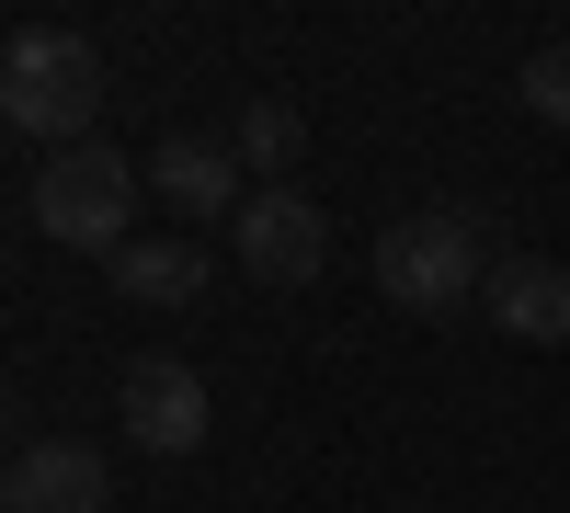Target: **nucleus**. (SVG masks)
<instances>
[{"label": "nucleus", "instance_id": "1", "mask_svg": "<svg viewBox=\"0 0 570 513\" xmlns=\"http://www.w3.org/2000/svg\"><path fill=\"white\" fill-rule=\"evenodd\" d=\"M91 115H104V46L69 34V23H23L0 46V126L12 137H46V160L80 149Z\"/></svg>", "mask_w": 570, "mask_h": 513}, {"label": "nucleus", "instance_id": "2", "mask_svg": "<svg viewBox=\"0 0 570 513\" xmlns=\"http://www.w3.org/2000/svg\"><path fill=\"white\" fill-rule=\"evenodd\" d=\"M491 286V240L468 206H434V217H400L389 240H376V297L411 308V319H445Z\"/></svg>", "mask_w": 570, "mask_h": 513}, {"label": "nucleus", "instance_id": "3", "mask_svg": "<svg viewBox=\"0 0 570 513\" xmlns=\"http://www.w3.org/2000/svg\"><path fill=\"white\" fill-rule=\"evenodd\" d=\"M137 195H149V171H137L126 149H104V137H80V149H58L46 182H35V228H46V240H69V251H104V263H115Z\"/></svg>", "mask_w": 570, "mask_h": 513}, {"label": "nucleus", "instance_id": "4", "mask_svg": "<svg viewBox=\"0 0 570 513\" xmlns=\"http://www.w3.org/2000/svg\"><path fill=\"white\" fill-rule=\"evenodd\" d=\"M228 251H240L252 286H320L331 217H320V195H297V182H263V195H240V217H228Z\"/></svg>", "mask_w": 570, "mask_h": 513}, {"label": "nucleus", "instance_id": "5", "mask_svg": "<svg viewBox=\"0 0 570 513\" xmlns=\"http://www.w3.org/2000/svg\"><path fill=\"white\" fill-rule=\"evenodd\" d=\"M115 411H126V445L137 456H195L206 423H217V399H206V377L183 354H137L126 388H115Z\"/></svg>", "mask_w": 570, "mask_h": 513}, {"label": "nucleus", "instance_id": "6", "mask_svg": "<svg viewBox=\"0 0 570 513\" xmlns=\"http://www.w3.org/2000/svg\"><path fill=\"white\" fill-rule=\"evenodd\" d=\"M104 491H115V468L80 434L12 445V468H0V513H104Z\"/></svg>", "mask_w": 570, "mask_h": 513}, {"label": "nucleus", "instance_id": "7", "mask_svg": "<svg viewBox=\"0 0 570 513\" xmlns=\"http://www.w3.org/2000/svg\"><path fill=\"white\" fill-rule=\"evenodd\" d=\"M480 308L502 319L513 343H570V263H548V251H502L491 286H480Z\"/></svg>", "mask_w": 570, "mask_h": 513}, {"label": "nucleus", "instance_id": "8", "mask_svg": "<svg viewBox=\"0 0 570 513\" xmlns=\"http://www.w3.org/2000/svg\"><path fill=\"white\" fill-rule=\"evenodd\" d=\"M228 182H240L228 137H160V149H149V195L183 206V217H240V206H228Z\"/></svg>", "mask_w": 570, "mask_h": 513}, {"label": "nucleus", "instance_id": "9", "mask_svg": "<svg viewBox=\"0 0 570 513\" xmlns=\"http://www.w3.org/2000/svg\"><path fill=\"white\" fill-rule=\"evenodd\" d=\"M115 297H137V308H195L206 297V251L195 240H126L115 251Z\"/></svg>", "mask_w": 570, "mask_h": 513}, {"label": "nucleus", "instance_id": "10", "mask_svg": "<svg viewBox=\"0 0 570 513\" xmlns=\"http://www.w3.org/2000/svg\"><path fill=\"white\" fill-rule=\"evenodd\" d=\"M297 149H308V126H297V103H240V126H228V160L240 171H297Z\"/></svg>", "mask_w": 570, "mask_h": 513}, {"label": "nucleus", "instance_id": "11", "mask_svg": "<svg viewBox=\"0 0 570 513\" xmlns=\"http://www.w3.org/2000/svg\"><path fill=\"white\" fill-rule=\"evenodd\" d=\"M513 91H525L537 126H570V46H537V58L513 69Z\"/></svg>", "mask_w": 570, "mask_h": 513}, {"label": "nucleus", "instance_id": "12", "mask_svg": "<svg viewBox=\"0 0 570 513\" xmlns=\"http://www.w3.org/2000/svg\"><path fill=\"white\" fill-rule=\"evenodd\" d=\"M0 423H12V411H0Z\"/></svg>", "mask_w": 570, "mask_h": 513}]
</instances>
